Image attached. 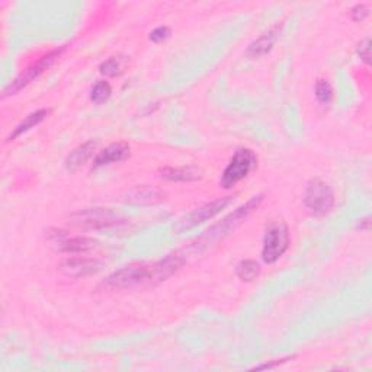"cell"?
Listing matches in <instances>:
<instances>
[{"label": "cell", "instance_id": "15", "mask_svg": "<svg viewBox=\"0 0 372 372\" xmlns=\"http://www.w3.org/2000/svg\"><path fill=\"white\" fill-rule=\"evenodd\" d=\"M161 177L170 182H193L198 181L202 177L201 170L192 166H184V168H165L160 172Z\"/></svg>", "mask_w": 372, "mask_h": 372}, {"label": "cell", "instance_id": "24", "mask_svg": "<svg viewBox=\"0 0 372 372\" xmlns=\"http://www.w3.org/2000/svg\"><path fill=\"white\" fill-rule=\"evenodd\" d=\"M289 358H285V359H280V361H275V362H272V364H265V365H259V366H254L253 369H256V371H261V369H270V368H273V366H277V365H281V364H284V362H286Z\"/></svg>", "mask_w": 372, "mask_h": 372}, {"label": "cell", "instance_id": "2", "mask_svg": "<svg viewBox=\"0 0 372 372\" xmlns=\"http://www.w3.org/2000/svg\"><path fill=\"white\" fill-rule=\"evenodd\" d=\"M105 284L111 288H117V289L159 284L156 264L153 265L133 264V265L124 266L122 269L111 273L106 278Z\"/></svg>", "mask_w": 372, "mask_h": 372}, {"label": "cell", "instance_id": "5", "mask_svg": "<svg viewBox=\"0 0 372 372\" xmlns=\"http://www.w3.org/2000/svg\"><path fill=\"white\" fill-rule=\"evenodd\" d=\"M304 205L313 216H326L334 207V193L325 181L312 179L304 191Z\"/></svg>", "mask_w": 372, "mask_h": 372}, {"label": "cell", "instance_id": "14", "mask_svg": "<svg viewBox=\"0 0 372 372\" xmlns=\"http://www.w3.org/2000/svg\"><path fill=\"white\" fill-rule=\"evenodd\" d=\"M95 149H96V141H93V140L77 145L74 150L70 152V154L66 157V160H64V166H66V169L70 172L77 170L80 166H83L86 161L92 157Z\"/></svg>", "mask_w": 372, "mask_h": 372}, {"label": "cell", "instance_id": "6", "mask_svg": "<svg viewBox=\"0 0 372 372\" xmlns=\"http://www.w3.org/2000/svg\"><path fill=\"white\" fill-rule=\"evenodd\" d=\"M289 248V232L282 221L272 223L265 232L262 259L265 264H275Z\"/></svg>", "mask_w": 372, "mask_h": 372}, {"label": "cell", "instance_id": "9", "mask_svg": "<svg viewBox=\"0 0 372 372\" xmlns=\"http://www.w3.org/2000/svg\"><path fill=\"white\" fill-rule=\"evenodd\" d=\"M102 268V264L96 259H89V257H69L64 259L60 264V270L70 278H80V277H88V275L99 272Z\"/></svg>", "mask_w": 372, "mask_h": 372}, {"label": "cell", "instance_id": "7", "mask_svg": "<svg viewBox=\"0 0 372 372\" xmlns=\"http://www.w3.org/2000/svg\"><path fill=\"white\" fill-rule=\"evenodd\" d=\"M72 223L77 227L88 230H109L118 227L124 223L118 214L112 213L108 208H90L79 211L72 216Z\"/></svg>", "mask_w": 372, "mask_h": 372}, {"label": "cell", "instance_id": "17", "mask_svg": "<svg viewBox=\"0 0 372 372\" xmlns=\"http://www.w3.org/2000/svg\"><path fill=\"white\" fill-rule=\"evenodd\" d=\"M236 273L241 281L249 282L259 277V273H261V265H259V262L253 261V259H245V261H241L237 265Z\"/></svg>", "mask_w": 372, "mask_h": 372}, {"label": "cell", "instance_id": "13", "mask_svg": "<svg viewBox=\"0 0 372 372\" xmlns=\"http://www.w3.org/2000/svg\"><path fill=\"white\" fill-rule=\"evenodd\" d=\"M165 200V195L159 189L150 186H137L127 193L125 201L136 205H153Z\"/></svg>", "mask_w": 372, "mask_h": 372}, {"label": "cell", "instance_id": "4", "mask_svg": "<svg viewBox=\"0 0 372 372\" xmlns=\"http://www.w3.org/2000/svg\"><path fill=\"white\" fill-rule=\"evenodd\" d=\"M66 50H67L66 45L60 47V48H57V50L47 53L45 56L38 58L35 63H32L25 72H22L18 77L13 80V82H10L5 88L2 98H8V96H10V95L18 93L21 89H24L25 86H28L29 83L34 82V80L38 79L44 72H47L48 69H50L53 64L64 54V51H66Z\"/></svg>", "mask_w": 372, "mask_h": 372}, {"label": "cell", "instance_id": "16", "mask_svg": "<svg viewBox=\"0 0 372 372\" xmlns=\"http://www.w3.org/2000/svg\"><path fill=\"white\" fill-rule=\"evenodd\" d=\"M48 114H50V109H38L35 112H32V114H29L18 127L13 129V133L9 136L8 140L13 141V140L18 138L19 136H22L24 133L29 131L31 128L37 127L40 122H42L48 117Z\"/></svg>", "mask_w": 372, "mask_h": 372}, {"label": "cell", "instance_id": "3", "mask_svg": "<svg viewBox=\"0 0 372 372\" xmlns=\"http://www.w3.org/2000/svg\"><path fill=\"white\" fill-rule=\"evenodd\" d=\"M257 168V156L250 149H238L225 166L220 185L224 189H230L241 182Z\"/></svg>", "mask_w": 372, "mask_h": 372}, {"label": "cell", "instance_id": "11", "mask_svg": "<svg viewBox=\"0 0 372 372\" xmlns=\"http://www.w3.org/2000/svg\"><path fill=\"white\" fill-rule=\"evenodd\" d=\"M129 157V145L128 143L120 141L108 145L106 149L99 152L93 159V165L92 169H99L104 166H109L114 163H120V161H124L125 159Z\"/></svg>", "mask_w": 372, "mask_h": 372}, {"label": "cell", "instance_id": "20", "mask_svg": "<svg viewBox=\"0 0 372 372\" xmlns=\"http://www.w3.org/2000/svg\"><path fill=\"white\" fill-rule=\"evenodd\" d=\"M99 70L102 74L105 76H109V77H115V76H120L121 72H122V64H121V60L117 58V57H111L108 58L106 61H104L101 66H99Z\"/></svg>", "mask_w": 372, "mask_h": 372}, {"label": "cell", "instance_id": "8", "mask_svg": "<svg viewBox=\"0 0 372 372\" xmlns=\"http://www.w3.org/2000/svg\"><path fill=\"white\" fill-rule=\"evenodd\" d=\"M232 202V197H225V198H218L216 201L208 202L200 208H197L195 211H192L182 223H181V227L179 230H189L197 227L198 224L205 223L207 220H211L213 217H216L218 213H221V209H224L229 204Z\"/></svg>", "mask_w": 372, "mask_h": 372}, {"label": "cell", "instance_id": "18", "mask_svg": "<svg viewBox=\"0 0 372 372\" xmlns=\"http://www.w3.org/2000/svg\"><path fill=\"white\" fill-rule=\"evenodd\" d=\"M112 95V88L108 82L105 80H99V82H96L95 86L90 90V101L96 105H102L105 104Z\"/></svg>", "mask_w": 372, "mask_h": 372}, {"label": "cell", "instance_id": "21", "mask_svg": "<svg viewBox=\"0 0 372 372\" xmlns=\"http://www.w3.org/2000/svg\"><path fill=\"white\" fill-rule=\"evenodd\" d=\"M349 15H350L352 21H355V22H362L366 18V16L369 15V8L366 5H355L350 9Z\"/></svg>", "mask_w": 372, "mask_h": 372}, {"label": "cell", "instance_id": "1", "mask_svg": "<svg viewBox=\"0 0 372 372\" xmlns=\"http://www.w3.org/2000/svg\"><path fill=\"white\" fill-rule=\"evenodd\" d=\"M264 197L262 195H257L253 197L252 200H249L246 204H243L241 207H238L237 209L232 214H229L225 218H223L220 223H217L216 225H213L211 229H209L205 234H202L198 240H197V245H193V249H201V248H208L209 245L216 243L220 238H224L225 236H229L232 232H234L238 225L243 223L253 211L259 208V205L262 204Z\"/></svg>", "mask_w": 372, "mask_h": 372}, {"label": "cell", "instance_id": "22", "mask_svg": "<svg viewBox=\"0 0 372 372\" xmlns=\"http://www.w3.org/2000/svg\"><path fill=\"white\" fill-rule=\"evenodd\" d=\"M358 54L361 57V60L365 63V64H369L371 63V42H369V38H365L359 42L358 45Z\"/></svg>", "mask_w": 372, "mask_h": 372}, {"label": "cell", "instance_id": "12", "mask_svg": "<svg viewBox=\"0 0 372 372\" xmlns=\"http://www.w3.org/2000/svg\"><path fill=\"white\" fill-rule=\"evenodd\" d=\"M60 233V232H58ZM54 234V245H57L60 252H66V253H86L90 252L92 249L96 248L98 241L89 238V237H69L61 232V234Z\"/></svg>", "mask_w": 372, "mask_h": 372}, {"label": "cell", "instance_id": "19", "mask_svg": "<svg viewBox=\"0 0 372 372\" xmlns=\"http://www.w3.org/2000/svg\"><path fill=\"white\" fill-rule=\"evenodd\" d=\"M316 98L320 105H329L333 99V88L325 79H320L316 83Z\"/></svg>", "mask_w": 372, "mask_h": 372}, {"label": "cell", "instance_id": "23", "mask_svg": "<svg viewBox=\"0 0 372 372\" xmlns=\"http://www.w3.org/2000/svg\"><path fill=\"white\" fill-rule=\"evenodd\" d=\"M170 35V29L168 26H159L150 32V41L161 42Z\"/></svg>", "mask_w": 372, "mask_h": 372}, {"label": "cell", "instance_id": "10", "mask_svg": "<svg viewBox=\"0 0 372 372\" xmlns=\"http://www.w3.org/2000/svg\"><path fill=\"white\" fill-rule=\"evenodd\" d=\"M281 31H282V24H275L272 25L269 29H266L264 34L259 37L257 40H254L249 47H248V51L246 54L252 58H259L265 54H268L273 45L277 44V41L280 40L281 35Z\"/></svg>", "mask_w": 372, "mask_h": 372}]
</instances>
